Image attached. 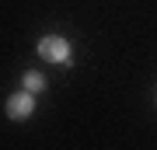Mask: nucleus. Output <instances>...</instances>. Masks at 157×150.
<instances>
[{
	"label": "nucleus",
	"mask_w": 157,
	"mask_h": 150,
	"mask_svg": "<svg viewBox=\"0 0 157 150\" xmlns=\"http://www.w3.org/2000/svg\"><path fill=\"white\" fill-rule=\"evenodd\" d=\"M39 52H42L49 63H67V60H70V42L59 39V35H45V39L39 42Z\"/></svg>",
	"instance_id": "f257e3e1"
},
{
	"label": "nucleus",
	"mask_w": 157,
	"mask_h": 150,
	"mask_svg": "<svg viewBox=\"0 0 157 150\" xmlns=\"http://www.w3.org/2000/svg\"><path fill=\"white\" fill-rule=\"evenodd\" d=\"M32 108H35L32 94H14L11 101H7V115H11V119H25V115H32Z\"/></svg>",
	"instance_id": "f03ea898"
},
{
	"label": "nucleus",
	"mask_w": 157,
	"mask_h": 150,
	"mask_svg": "<svg viewBox=\"0 0 157 150\" xmlns=\"http://www.w3.org/2000/svg\"><path fill=\"white\" fill-rule=\"evenodd\" d=\"M25 87H28V91H42L45 87V77H42V73H25Z\"/></svg>",
	"instance_id": "7ed1b4c3"
}]
</instances>
